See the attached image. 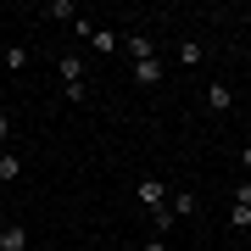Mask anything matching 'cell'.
Segmentation results:
<instances>
[{"label": "cell", "instance_id": "15", "mask_svg": "<svg viewBox=\"0 0 251 251\" xmlns=\"http://www.w3.org/2000/svg\"><path fill=\"white\" fill-rule=\"evenodd\" d=\"M6 140H11V117L0 112V151H6Z\"/></svg>", "mask_w": 251, "mask_h": 251}, {"label": "cell", "instance_id": "12", "mask_svg": "<svg viewBox=\"0 0 251 251\" xmlns=\"http://www.w3.org/2000/svg\"><path fill=\"white\" fill-rule=\"evenodd\" d=\"M229 224H234V229H251V201H234V206H229Z\"/></svg>", "mask_w": 251, "mask_h": 251}, {"label": "cell", "instance_id": "3", "mask_svg": "<svg viewBox=\"0 0 251 251\" xmlns=\"http://www.w3.org/2000/svg\"><path fill=\"white\" fill-rule=\"evenodd\" d=\"M0 251H34V246H28V229L23 224H6V229H0Z\"/></svg>", "mask_w": 251, "mask_h": 251}, {"label": "cell", "instance_id": "2", "mask_svg": "<svg viewBox=\"0 0 251 251\" xmlns=\"http://www.w3.org/2000/svg\"><path fill=\"white\" fill-rule=\"evenodd\" d=\"M56 73H62V84H84V56H56Z\"/></svg>", "mask_w": 251, "mask_h": 251}, {"label": "cell", "instance_id": "14", "mask_svg": "<svg viewBox=\"0 0 251 251\" xmlns=\"http://www.w3.org/2000/svg\"><path fill=\"white\" fill-rule=\"evenodd\" d=\"M62 95L73 100V106H84V100H90V78H84V84H62Z\"/></svg>", "mask_w": 251, "mask_h": 251}, {"label": "cell", "instance_id": "18", "mask_svg": "<svg viewBox=\"0 0 251 251\" xmlns=\"http://www.w3.org/2000/svg\"><path fill=\"white\" fill-rule=\"evenodd\" d=\"M0 56H6V50H0Z\"/></svg>", "mask_w": 251, "mask_h": 251}, {"label": "cell", "instance_id": "13", "mask_svg": "<svg viewBox=\"0 0 251 251\" xmlns=\"http://www.w3.org/2000/svg\"><path fill=\"white\" fill-rule=\"evenodd\" d=\"M201 62V39H184L179 45V67H196Z\"/></svg>", "mask_w": 251, "mask_h": 251}, {"label": "cell", "instance_id": "9", "mask_svg": "<svg viewBox=\"0 0 251 251\" xmlns=\"http://www.w3.org/2000/svg\"><path fill=\"white\" fill-rule=\"evenodd\" d=\"M196 206H201V201L184 196V190H179V196H168V212H173V218H196Z\"/></svg>", "mask_w": 251, "mask_h": 251}, {"label": "cell", "instance_id": "10", "mask_svg": "<svg viewBox=\"0 0 251 251\" xmlns=\"http://www.w3.org/2000/svg\"><path fill=\"white\" fill-rule=\"evenodd\" d=\"M45 17H56V23H73V17H78V6H73V0H50V6H45Z\"/></svg>", "mask_w": 251, "mask_h": 251}, {"label": "cell", "instance_id": "5", "mask_svg": "<svg viewBox=\"0 0 251 251\" xmlns=\"http://www.w3.org/2000/svg\"><path fill=\"white\" fill-rule=\"evenodd\" d=\"M23 179V156L17 151H0V184H17Z\"/></svg>", "mask_w": 251, "mask_h": 251}, {"label": "cell", "instance_id": "6", "mask_svg": "<svg viewBox=\"0 0 251 251\" xmlns=\"http://www.w3.org/2000/svg\"><path fill=\"white\" fill-rule=\"evenodd\" d=\"M84 39H90V45H95L100 56H112L117 45H123V39H117V34H112V28H90V34H84Z\"/></svg>", "mask_w": 251, "mask_h": 251}, {"label": "cell", "instance_id": "8", "mask_svg": "<svg viewBox=\"0 0 251 251\" xmlns=\"http://www.w3.org/2000/svg\"><path fill=\"white\" fill-rule=\"evenodd\" d=\"M206 106H212V112H229V106H234L229 84H206Z\"/></svg>", "mask_w": 251, "mask_h": 251}, {"label": "cell", "instance_id": "4", "mask_svg": "<svg viewBox=\"0 0 251 251\" xmlns=\"http://www.w3.org/2000/svg\"><path fill=\"white\" fill-rule=\"evenodd\" d=\"M123 50L134 56V62H151V56H156V45H151V34H128V39H123Z\"/></svg>", "mask_w": 251, "mask_h": 251}, {"label": "cell", "instance_id": "7", "mask_svg": "<svg viewBox=\"0 0 251 251\" xmlns=\"http://www.w3.org/2000/svg\"><path fill=\"white\" fill-rule=\"evenodd\" d=\"M134 78L145 84V90H156V84H162V62H156V56H151V62H134Z\"/></svg>", "mask_w": 251, "mask_h": 251}, {"label": "cell", "instance_id": "17", "mask_svg": "<svg viewBox=\"0 0 251 251\" xmlns=\"http://www.w3.org/2000/svg\"><path fill=\"white\" fill-rule=\"evenodd\" d=\"M145 251H168V246H162V240H145Z\"/></svg>", "mask_w": 251, "mask_h": 251}, {"label": "cell", "instance_id": "16", "mask_svg": "<svg viewBox=\"0 0 251 251\" xmlns=\"http://www.w3.org/2000/svg\"><path fill=\"white\" fill-rule=\"evenodd\" d=\"M240 168H246V173H251V145H246V151H240Z\"/></svg>", "mask_w": 251, "mask_h": 251}, {"label": "cell", "instance_id": "11", "mask_svg": "<svg viewBox=\"0 0 251 251\" xmlns=\"http://www.w3.org/2000/svg\"><path fill=\"white\" fill-rule=\"evenodd\" d=\"M0 67H11V73H23V67H28V50H23V45H6V56H0Z\"/></svg>", "mask_w": 251, "mask_h": 251}, {"label": "cell", "instance_id": "1", "mask_svg": "<svg viewBox=\"0 0 251 251\" xmlns=\"http://www.w3.org/2000/svg\"><path fill=\"white\" fill-rule=\"evenodd\" d=\"M134 201L145 206V212H162V206H168V184H162V179H140L134 184Z\"/></svg>", "mask_w": 251, "mask_h": 251}]
</instances>
